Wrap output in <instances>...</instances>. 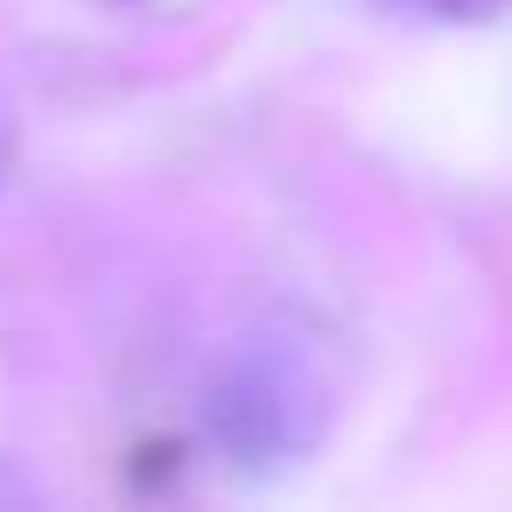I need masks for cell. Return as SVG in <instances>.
<instances>
[{"label": "cell", "mask_w": 512, "mask_h": 512, "mask_svg": "<svg viewBox=\"0 0 512 512\" xmlns=\"http://www.w3.org/2000/svg\"><path fill=\"white\" fill-rule=\"evenodd\" d=\"M204 435L239 470H288L330 435V386L295 344L253 337L211 372Z\"/></svg>", "instance_id": "obj_1"}, {"label": "cell", "mask_w": 512, "mask_h": 512, "mask_svg": "<svg viewBox=\"0 0 512 512\" xmlns=\"http://www.w3.org/2000/svg\"><path fill=\"white\" fill-rule=\"evenodd\" d=\"M428 15H442V22H491V15H505L512 0H421Z\"/></svg>", "instance_id": "obj_2"}, {"label": "cell", "mask_w": 512, "mask_h": 512, "mask_svg": "<svg viewBox=\"0 0 512 512\" xmlns=\"http://www.w3.org/2000/svg\"><path fill=\"white\" fill-rule=\"evenodd\" d=\"M15 155H22V120H15L8 99H0V190H8V176H15Z\"/></svg>", "instance_id": "obj_3"}]
</instances>
